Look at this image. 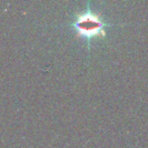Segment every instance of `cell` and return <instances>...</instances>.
<instances>
[{"instance_id": "obj_1", "label": "cell", "mask_w": 148, "mask_h": 148, "mask_svg": "<svg viewBox=\"0 0 148 148\" xmlns=\"http://www.w3.org/2000/svg\"><path fill=\"white\" fill-rule=\"evenodd\" d=\"M77 35L90 40L93 37H99L105 35L106 23L101 19L99 15L95 14L90 11V9H86V11L75 18L72 23Z\"/></svg>"}]
</instances>
